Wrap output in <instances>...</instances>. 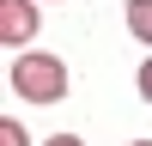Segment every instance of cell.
<instances>
[{
  "instance_id": "1",
  "label": "cell",
  "mask_w": 152,
  "mask_h": 146,
  "mask_svg": "<svg viewBox=\"0 0 152 146\" xmlns=\"http://www.w3.org/2000/svg\"><path fill=\"white\" fill-rule=\"evenodd\" d=\"M12 91L24 104H61L67 97V61L61 55H43V49H24L12 61Z\"/></svg>"
},
{
  "instance_id": "2",
  "label": "cell",
  "mask_w": 152,
  "mask_h": 146,
  "mask_svg": "<svg viewBox=\"0 0 152 146\" xmlns=\"http://www.w3.org/2000/svg\"><path fill=\"white\" fill-rule=\"evenodd\" d=\"M37 36V0H0V43L24 49Z\"/></svg>"
},
{
  "instance_id": "3",
  "label": "cell",
  "mask_w": 152,
  "mask_h": 146,
  "mask_svg": "<svg viewBox=\"0 0 152 146\" xmlns=\"http://www.w3.org/2000/svg\"><path fill=\"white\" fill-rule=\"evenodd\" d=\"M122 18H128V31L152 49V0H128V12H122Z\"/></svg>"
},
{
  "instance_id": "4",
  "label": "cell",
  "mask_w": 152,
  "mask_h": 146,
  "mask_svg": "<svg viewBox=\"0 0 152 146\" xmlns=\"http://www.w3.org/2000/svg\"><path fill=\"white\" fill-rule=\"evenodd\" d=\"M0 146H31V134H24V122H12V116L0 122Z\"/></svg>"
},
{
  "instance_id": "5",
  "label": "cell",
  "mask_w": 152,
  "mask_h": 146,
  "mask_svg": "<svg viewBox=\"0 0 152 146\" xmlns=\"http://www.w3.org/2000/svg\"><path fill=\"white\" fill-rule=\"evenodd\" d=\"M140 97H146V104H152V55L140 61Z\"/></svg>"
},
{
  "instance_id": "6",
  "label": "cell",
  "mask_w": 152,
  "mask_h": 146,
  "mask_svg": "<svg viewBox=\"0 0 152 146\" xmlns=\"http://www.w3.org/2000/svg\"><path fill=\"white\" fill-rule=\"evenodd\" d=\"M43 146H85L79 134H55V140H43Z\"/></svg>"
},
{
  "instance_id": "7",
  "label": "cell",
  "mask_w": 152,
  "mask_h": 146,
  "mask_svg": "<svg viewBox=\"0 0 152 146\" xmlns=\"http://www.w3.org/2000/svg\"><path fill=\"white\" fill-rule=\"evenodd\" d=\"M134 146H152V140H134Z\"/></svg>"
}]
</instances>
